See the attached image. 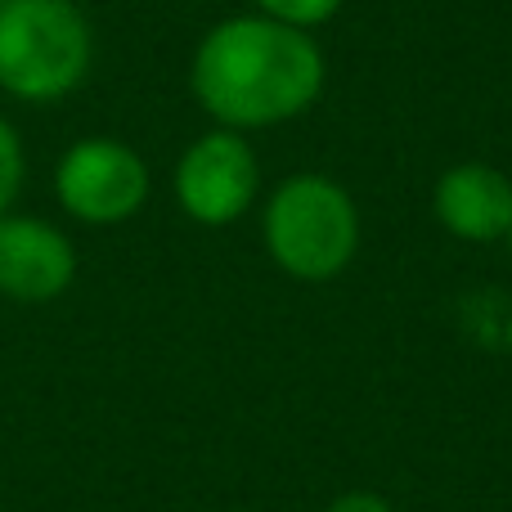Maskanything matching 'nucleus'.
Masks as SVG:
<instances>
[{
	"instance_id": "f8f14e48",
	"label": "nucleus",
	"mask_w": 512,
	"mask_h": 512,
	"mask_svg": "<svg viewBox=\"0 0 512 512\" xmlns=\"http://www.w3.org/2000/svg\"><path fill=\"white\" fill-rule=\"evenodd\" d=\"M0 5H5V0H0Z\"/></svg>"
},
{
	"instance_id": "423d86ee",
	"label": "nucleus",
	"mask_w": 512,
	"mask_h": 512,
	"mask_svg": "<svg viewBox=\"0 0 512 512\" xmlns=\"http://www.w3.org/2000/svg\"><path fill=\"white\" fill-rule=\"evenodd\" d=\"M77 279V248L41 216H0V297L45 306Z\"/></svg>"
},
{
	"instance_id": "7ed1b4c3",
	"label": "nucleus",
	"mask_w": 512,
	"mask_h": 512,
	"mask_svg": "<svg viewBox=\"0 0 512 512\" xmlns=\"http://www.w3.org/2000/svg\"><path fill=\"white\" fill-rule=\"evenodd\" d=\"M360 225L342 185L324 176H292L265 207V248L297 279H333L355 252Z\"/></svg>"
},
{
	"instance_id": "f257e3e1",
	"label": "nucleus",
	"mask_w": 512,
	"mask_h": 512,
	"mask_svg": "<svg viewBox=\"0 0 512 512\" xmlns=\"http://www.w3.org/2000/svg\"><path fill=\"white\" fill-rule=\"evenodd\" d=\"M194 95L225 131L274 126L315 104L324 59L301 27L279 18H230L194 54Z\"/></svg>"
},
{
	"instance_id": "0eeeda50",
	"label": "nucleus",
	"mask_w": 512,
	"mask_h": 512,
	"mask_svg": "<svg viewBox=\"0 0 512 512\" xmlns=\"http://www.w3.org/2000/svg\"><path fill=\"white\" fill-rule=\"evenodd\" d=\"M436 216L459 239L490 243L512 230V185L495 167H454L436 185Z\"/></svg>"
},
{
	"instance_id": "9d476101",
	"label": "nucleus",
	"mask_w": 512,
	"mask_h": 512,
	"mask_svg": "<svg viewBox=\"0 0 512 512\" xmlns=\"http://www.w3.org/2000/svg\"><path fill=\"white\" fill-rule=\"evenodd\" d=\"M328 512H391V508H387V499H378V495H346Z\"/></svg>"
},
{
	"instance_id": "f03ea898",
	"label": "nucleus",
	"mask_w": 512,
	"mask_h": 512,
	"mask_svg": "<svg viewBox=\"0 0 512 512\" xmlns=\"http://www.w3.org/2000/svg\"><path fill=\"white\" fill-rule=\"evenodd\" d=\"M95 41L77 0L0 5V90L23 104H54L86 81Z\"/></svg>"
},
{
	"instance_id": "39448f33",
	"label": "nucleus",
	"mask_w": 512,
	"mask_h": 512,
	"mask_svg": "<svg viewBox=\"0 0 512 512\" xmlns=\"http://www.w3.org/2000/svg\"><path fill=\"white\" fill-rule=\"evenodd\" d=\"M176 198L198 225L239 221L256 198V158L239 131H212L185 149L176 167Z\"/></svg>"
},
{
	"instance_id": "1a4fd4ad",
	"label": "nucleus",
	"mask_w": 512,
	"mask_h": 512,
	"mask_svg": "<svg viewBox=\"0 0 512 512\" xmlns=\"http://www.w3.org/2000/svg\"><path fill=\"white\" fill-rule=\"evenodd\" d=\"M256 5L265 9V18H279L288 27H315L333 18L342 0H256Z\"/></svg>"
},
{
	"instance_id": "9b49d317",
	"label": "nucleus",
	"mask_w": 512,
	"mask_h": 512,
	"mask_svg": "<svg viewBox=\"0 0 512 512\" xmlns=\"http://www.w3.org/2000/svg\"><path fill=\"white\" fill-rule=\"evenodd\" d=\"M508 243H512V230H508Z\"/></svg>"
},
{
	"instance_id": "6e6552de",
	"label": "nucleus",
	"mask_w": 512,
	"mask_h": 512,
	"mask_svg": "<svg viewBox=\"0 0 512 512\" xmlns=\"http://www.w3.org/2000/svg\"><path fill=\"white\" fill-rule=\"evenodd\" d=\"M23 176H27V158H23V140L18 131L0 117V216L14 207L18 189H23Z\"/></svg>"
},
{
	"instance_id": "20e7f679",
	"label": "nucleus",
	"mask_w": 512,
	"mask_h": 512,
	"mask_svg": "<svg viewBox=\"0 0 512 512\" xmlns=\"http://www.w3.org/2000/svg\"><path fill=\"white\" fill-rule=\"evenodd\" d=\"M54 198L81 225H122L149 198V167L122 140H77L54 167Z\"/></svg>"
}]
</instances>
